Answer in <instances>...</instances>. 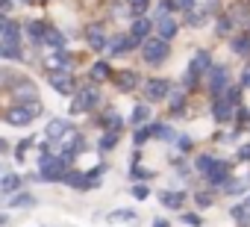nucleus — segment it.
Listing matches in <instances>:
<instances>
[{
	"mask_svg": "<svg viewBox=\"0 0 250 227\" xmlns=\"http://www.w3.org/2000/svg\"><path fill=\"white\" fill-rule=\"evenodd\" d=\"M183 201H186L183 192H162V206H168V209H180Z\"/></svg>",
	"mask_w": 250,
	"mask_h": 227,
	"instance_id": "4be33fe9",
	"label": "nucleus"
},
{
	"mask_svg": "<svg viewBox=\"0 0 250 227\" xmlns=\"http://www.w3.org/2000/svg\"><path fill=\"white\" fill-rule=\"evenodd\" d=\"M127 3H130V15H136V18H142L145 12H147V3H150V0H127Z\"/></svg>",
	"mask_w": 250,
	"mask_h": 227,
	"instance_id": "c756f323",
	"label": "nucleus"
},
{
	"mask_svg": "<svg viewBox=\"0 0 250 227\" xmlns=\"http://www.w3.org/2000/svg\"><path fill=\"white\" fill-rule=\"evenodd\" d=\"M177 142H180V148H183V151H186V148H191V139H186V136H183V139H177Z\"/></svg>",
	"mask_w": 250,
	"mask_h": 227,
	"instance_id": "09e8293b",
	"label": "nucleus"
},
{
	"mask_svg": "<svg viewBox=\"0 0 250 227\" xmlns=\"http://www.w3.org/2000/svg\"><path fill=\"white\" fill-rule=\"evenodd\" d=\"M177 6L186 9V12H191V9H194V0H177Z\"/></svg>",
	"mask_w": 250,
	"mask_h": 227,
	"instance_id": "a18cd8bd",
	"label": "nucleus"
},
{
	"mask_svg": "<svg viewBox=\"0 0 250 227\" xmlns=\"http://www.w3.org/2000/svg\"><path fill=\"white\" fill-rule=\"evenodd\" d=\"M47 139L50 142H65L71 133H74V124L68 121V118H50V124H47Z\"/></svg>",
	"mask_w": 250,
	"mask_h": 227,
	"instance_id": "1a4fd4ad",
	"label": "nucleus"
},
{
	"mask_svg": "<svg viewBox=\"0 0 250 227\" xmlns=\"http://www.w3.org/2000/svg\"><path fill=\"white\" fill-rule=\"evenodd\" d=\"M168 53H171V47H168V42L159 39V36H153V39H147V42L142 45V56H145V62H150V65L165 62Z\"/></svg>",
	"mask_w": 250,
	"mask_h": 227,
	"instance_id": "7ed1b4c3",
	"label": "nucleus"
},
{
	"mask_svg": "<svg viewBox=\"0 0 250 227\" xmlns=\"http://www.w3.org/2000/svg\"><path fill=\"white\" fill-rule=\"evenodd\" d=\"M241 83H244V86H247V89H250V62H247V65H244V74H241Z\"/></svg>",
	"mask_w": 250,
	"mask_h": 227,
	"instance_id": "49530a36",
	"label": "nucleus"
},
{
	"mask_svg": "<svg viewBox=\"0 0 250 227\" xmlns=\"http://www.w3.org/2000/svg\"><path fill=\"white\" fill-rule=\"evenodd\" d=\"M156 30H159V39L171 42V39L177 36V21H174L171 15H159V24H156Z\"/></svg>",
	"mask_w": 250,
	"mask_h": 227,
	"instance_id": "a211bd4d",
	"label": "nucleus"
},
{
	"mask_svg": "<svg viewBox=\"0 0 250 227\" xmlns=\"http://www.w3.org/2000/svg\"><path fill=\"white\" fill-rule=\"evenodd\" d=\"M21 183H24V177H21V174H9V177H3V180H0L3 192H18V189H21Z\"/></svg>",
	"mask_w": 250,
	"mask_h": 227,
	"instance_id": "a878e982",
	"label": "nucleus"
},
{
	"mask_svg": "<svg viewBox=\"0 0 250 227\" xmlns=\"http://www.w3.org/2000/svg\"><path fill=\"white\" fill-rule=\"evenodd\" d=\"M0 56H3V45H0Z\"/></svg>",
	"mask_w": 250,
	"mask_h": 227,
	"instance_id": "4d7b16f0",
	"label": "nucleus"
},
{
	"mask_svg": "<svg viewBox=\"0 0 250 227\" xmlns=\"http://www.w3.org/2000/svg\"><path fill=\"white\" fill-rule=\"evenodd\" d=\"M62 183H68V186H74V189H88V186H91L83 171H68V174L62 177Z\"/></svg>",
	"mask_w": 250,
	"mask_h": 227,
	"instance_id": "aec40b11",
	"label": "nucleus"
},
{
	"mask_svg": "<svg viewBox=\"0 0 250 227\" xmlns=\"http://www.w3.org/2000/svg\"><path fill=\"white\" fill-rule=\"evenodd\" d=\"M212 165H215V157H200V159H197V168H200L203 174H206Z\"/></svg>",
	"mask_w": 250,
	"mask_h": 227,
	"instance_id": "4c0bfd02",
	"label": "nucleus"
},
{
	"mask_svg": "<svg viewBox=\"0 0 250 227\" xmlns=\"http://www.w3.org/2000/svg\"><path fill=\"white\" fill-rule=\"evenodd\" d=\"M227 80H229V77H227V68H224V65H215V68L209 71V91H212V97H221V94L229 89Z\"/></svg>",
	"mask_w": 250,
	"mask_h": 227,
	"instance_id": "9d476101",
	"label": "nucleus"
},
{
	"mask_svg": "<svg viewBox=\"0 0 250 227\" xmlns=\"http://www.w3.org/2000/svg\"><path fill=\"white\" fill-rule=\"evenodd\" d=\"M118 145V133H106L103 139H100V151H109V148H115Z\"/></svg>",
	"mask_w": 250,
	"mask_h": 227,
	"instance_id": "f704fd0d",
	"label": "nucleus"
},
{
	"mask_svg": "<svg viewBox=\"0 0 250 227\" xmlns=\"http://www.w3.org/2000/svg\"><path fill=\"white\" fill-rule=\"evenodd\" d=\"M115 83H118L121 91H133V89L139 86V74H136V71H118V74H115Z\"/></svg>",
	"mask_w": 250,
	"mask_h": 227,
	"instance_id": "f3484780",
	"label": "nucleus"
},
{
	"mask_svg": "<svg viewBox=\"0 0 250 227\" xmlns=\"http://www.w3.org/2000/svg\"><path fill=\"white\" fill-rule=\"evenodd\" d=\"M109 221H136V209H115L109 212Z\"/></svg>",
	"mask_w": 250,
	"mask_h": 227,
	"instance_id": "cd10ccee",
	"label": "nucleus"
},
{
	"mask_svg": "<svg viewBox=\"0 0 250 227\" xmlns=\"http://www.w3.org/2000/svg\"><path fill=\"white\" fill-rule=\"evenodd\" d=\"M247 118H250V112H247V109H244V106H238V124H244V121H247Z\"/></svg>",
	"mask_w": 250,
	"mask_h": 227,
	"instance_id": "de8ad7c7",
	"label": "nucleus"
},
{
	"mask_svg": "<svg viewBox=\"0 0 250 227\" xmlns=\"http://www.w3.org/2000/svg\"><path fill=\"white\" fill-rule=\"evenodd\" d=\"M9 89H12L15 103H39V89H36V83H33V80H27V77L12 80V83H9Z\"/></svg>",
	"mask_w": 250,
	"mask_h": 227,
	"instance_id": "20e7f679",
	"label": "nucleus"
},
{
	"mask_svg": "<svg viewBox=\"0 0 250 227\" xmlns=\"http://www.w3.org/2000/svg\"><path fill=\"white\" fill-rule=\"evenodd\" d=\"M183 221H186L188 227H200V224H203V221H200V215H194V212H186V215H183Z\"/></svg>",
	"mask_w": 250,
	"mask_h": 227,
	"instance_id": "ea45409f",
	"label": "nucleus"
},
{
	"mask_svg": "<svg viewBox=\"0 0 250 227\" xmlns=\"http://www.w3.org/2000/svg\"><path fill=\"white\" fill-rule=\"evenodd\" d=\"M150 136H153V124H147V127L136 130V145H145V142H147Z\"/></svg>",
	"mask_w": 250,
	"mask_h": 227,
	"instance_id": "473e14b6",
	"label": "nucleus"
},
{
	"mask_svg": "<svg viewBox=\"0 0 250 227\" xmlns=\"http://www.w3.org/2000/svg\"><path fill=\"white\" fill-rule=\"evenodd\" d=\"M229 27H232V24H229V18H221V21H218V33H221V36H227V33H229Z\"/></svg>",
	"mask_w": 250,
	"mask_h": 227,
	"instance_id": "37998d69",
	"label": "nucleus"
},
{
	"mask_svg": "<svg viewBox=\"0 0 250 227\" xmlns=\"http://www.w3.org/2000/svg\"><path fill=\"white\" fill-rule=\"evenodd\" d=\"M224 189H227V192H229V195H241V192H244V189H247V186H244V183H241V180H229V183H227V186H224Z\"/></svg>",
	"mask_w": 250,
	"mask_h": 227,
	"instance_id": "c9c22d12",
	"label": "nucleus"
},
{
	"mask_svg": "<svg viewBox=\"0 0 250 227\" xmlns=\"http://www.w3.org/2000/svg\"><path fill=\"white\" fill-rule=\"evenodd\" d=\"M133 177H136V180H150V177H153V171H147V168H139V165H133Z\"/></svg>",
	"mask_w": 250,
	"mask_h": 227,
	"instance_id": "58836bf2",
	"label": "nucleus"
},
{
	"mask_svg": "<svg viewBox=\"0 0 250 227\" xmlns=\"http://www.w3.org/2000/svg\"><path fill=\"white\" fill-rule=\"evenodd\" d=\"M109 77V65L106 62H94L91 65V80H106Z\"/></svg>",
	"mask_w": 250,
	"mask_h": 227,
	"instance_id": "7c9ffc66",
	"label": "nucleus"
},
{
	"mask_svg": "<svg viewBox=\"0 0 250 227\" xmlns=\"http://www.w3.org/2000/svg\"><path fill=\"white\" fill-rule=\"evenodd\" d=\"M27 36L36 42V45H44V36H47V27L44 24H39V21H30L27 24Z\"/></svg>",
	"mask_w": 250,
	"mask_h": 227,
	"instance_id": "412c9836",
	"label": "nucleus"
},
{
	"mask_svg": "<svg viewBox=\"0 0 250 227\" xmlns=\"http://www.w3.org/2000/svg\"><path fill=\"white\" fill-rule=\"evenodd\" d=\"M44 45H50V47H56V50H62V47H65V36H62L59 30H53V27H47V36H44Z\"/></svg>",
	"mask_w": 250,
	"mask_h": 227,
	"instance_id": "393cba45",
	"label": "nucleus"
},
{
	"mask_svg": "<svg viewBox=\"0 0 250 227\" xmlns=\"http://www.w3.org/2000/svg\"><path fill=\"white\" fill-rule=\"evenodd\" d=\"M150 30H153V24H150L147 18H136V21H133V30H130V39H133V47H136V45H145V42H147L145 36H147Z\"/></svg>",
	"mask_w": 250,
	"mask_h": 227,
	"instance_id": "2eb2a0df",
	"label": "nucleus"
},
{
	"mask_svg": "<svg viewBox=\"0 0 250 227\" xmlns=\"http://www.w3.org/2000/svg\"><path fill=\"white\" fill-rule=\"evenodd\" d=\"M238 97H241V91L235 89V86H229L221 97H215V106H212V115H215V121H229L232 118V109H235V103H238Z\"/></svg>",
	"mask_w": 250,
	"mask_h": 227,
	"instance_id": "f257e3e1",
	"label": "nucleus"
},
{
	"mask_svg": "<svg viewBox=\"0 0 250 227\" xmlns=\"http://www.w3.org/2000/svg\"><path fill=\"white\" fill-rule=\"evenodd\" d=\"M229 212H232V218H235V221H241L244 227L250 224V204H247V201H244V204H235Z\"/></svg>",
	"mask_w": 250,
	"mask_h": 227,
	"instance_id": "5701e85b",
	"label": "nucleus"
},
{
	"mask_svg": "<svg viewBox=\"0 0 250 227\" xmlns=\"http://www.w3.org/2000/svg\"><path fill=\"white\" fill-rule=\"evenodd\" d=\"M206 180H209L212 186H227V183H229V165H227L224 159H215V165L206 171Z\"/></svg>",
	"mask_w": 250,
	"mask_h": 227,
	"instance_id": "ddd939ff",
	"label": "nucleus"
},
{
	"mask_svg": "<svg viewBox=\"0 0 250 227\" xmlns=\"http://www.w3.org/2000/svg\"><path fill=\"white\" fill-rule=\"evenodd\" d=\"M6 77H9L6 71H0V86H3V80H6Z\"/></svg>",
	"mask_w": 250,
	"mask_h": 227,
	"instance_id": "5fc2aeb1",
	"label": "nucleus"
},
{
	"mask_svg": "<svg viewBox=\"0 0 250 227\" xmlns=\"http://www.w3.org/2000/svg\"><path fill=\"white\" fill-rule=\"evenodd\" d=\"M42 100L39 103H18V106H12L9 112H6V121L9 124H15V127H24V124H30L36 115H42Z\"/></svg>",
	"mask_w": 250,
	"mask_h": 227,
	"instance_id": "f03ea898",
	"label": "nucleus"
},
{
	"mask_svg": "<svg viewBox=\"0 0 250 227\" xmlns=\"http://www.w3.org/2000/svg\"><path fill=\"white\" fill-rule=\"evenodd\" d=\"M0 227H9V215H3V212H0Z\"/></svg>",
	"mask_w": 250,
	"mask_h": 227,
	"instance_id": "603ef678",
	"label": "nucleus"
},
{
	"mask_svg": "<svg viewBox=\"0 0 250 227\" xmlns=\"http://www.w3.org/2000/svg\"><path fill=\"white\" fill-rule=\"evenodd\" d=\"M206 71H212V59H209V53L206 50H197L194 56H191V62H188V71H186V86H194Z\"/></svg>",
	"mask_w": 250,
	"mask_h": 227,
	"instance_id": "423d86ee",
	"label": "nucleus"
},
{
	"mask_svg": "<svg viewBox=\"0 0 250 227\" xmlns=\"http://www.w3.org/2000/svg\"><path fill=\"white\" fill-rule=\"evenodd\" d=\"M232 50L241 56H250V36H235L232 39Z\"/></svg>",
	"mask_w": 250,
	"mask_h": 227,
	"instance_id": "bb28decb",
	"label": "nucleus"
},
{
	"mask_svg": "<svg viewBox=\"0 0 250 227\" xmlns=\"http://www.w3.org/2000/svg\"><path fill=\"white\" fill-rule=\"evenodd\" d=\"M147 115H150V106H145V103H139L136 109H133V124H142V121H147Z\"/></svg>",
	"mask_w": 250,
	"mask_h": 227,
	"instance_id": "c85d7f7f",
	"label": "nucleus"
},
{
	"mask_svg": "<svg viewBox=\"0 0 250 227\" xmlns=\"http://www.w3.org/2000/svg\"><path fill=\"white\" fill-rule=\"evenodd\" d=\"M153 136H159V139H165V142H174V139H177L174 130L165 127V124H153Z\"/></svg>",
	"mask_w": 250,
	"mask_h": 227,
	"instance_id": "2f4dec72",
	"label": "nucleus"
},
{
	"mask_svg": "<svg viewBox=\"0 0 250 227\" xmlns=\"http://www.w3.org/2000/svg\"><path fill=\"white\" fill-rule=\"evenodd\" d=\"M50 86H53V91H59V94H74V91H77V83H74V77H71L68 71L50 74Z\"/></svg>",
	"mask_w": 250,
	"mask_h": 227,
	"instance_id": "9b49d317",
	"label": "nucleus"
},
{
	"mask_svg": "<svg viewBox=\"0 0 250 227\" xmlns=\"http://www.w3.org/2000/svg\"><path fill=\"white\" fill-rule=\"evenodd\" d=\"M6 148H9V145H6L3 139H0V154H6Z\"/></svg>",
	"mask_w": 250,
	"mask_h": 227,
	"instance_id": "864d4df0",
	"label": "nucleus"
},
{
	"mask_svg": "<svg viewBox=\"0 0 250 227\" xmlns=\"http://www.w3.org/2000/svg\"><path fill=\"white\" fill-rule=\"evenodd\" d=\"M6 206H12V209H27V206H33L36 204V198L30 195V192H15L9 201H3Z\"/></svg>",
	"mask_w": 250,
	"mask_h": 227,
	"instance_id": "6ab92c4d",
	"label": "nucleus"
},
{
	"mask_svg": "<svg viewBox=\"0 0 250 227\" xmlns=\"http://www.w3.org/2000/svg\"><path fill=\"white\" fill-rule=\"evenodd\" d=\"M85 42H88V47H91V50H106V45H109V39H106V30H103L100 24H91V27H85Z\"/></svg>",
	"mask_w": 250,
	"mask_h": 227,
	"instance_id": "f8f14e48",
	"label": "nucleus"
},
{
	"mask_svg": "<svg viewBox=\"0 0 250 227\" xmlns=\"http://www.w3.org/2000/svg\"><path fill=\"white\" fill-rule=\"evenodd\" d=\"M3 27H6V21H3V15H0V33H3Z\"/></svg>",
	"mask_w": 250,
	"mask_h": 227,
	"instance_id": "6e6d98bb",
	"label": "nucleus"
},
{
	"mask_svg": "<svg viewBox=\"0 0 250 227\" xmlns=\"http://www.w3.org/2000/svg\"><path fill=\"white\" fill-rule=\"evenodd\" d=\"M145 94H147V100H162V97L171 94V83L168 80H147L145 83Z\"/></svg>",
	"mask_w": 250,
	"mask_h": 227,
	"instance_id": "4468645a",
	"label": "nucleus"
},
{
	"mask_svg": "<svg viewBox=\"0 0 250 227\" xmlns=\"http://www.w3.org/2000/svg\"><path fill=\"white\" fill-rule=\"evenodd\" d=\"M65 174H68V159H62V157H50L44 165H39V180H44V183L62 180Z\"/></svg>",
	"mask_w": 250,
	"mask_h": 227,
	"instance_id": "0eeeda50",
	"label": "nucleus"
},
{
	"mask_svg": "<svg viewBox=\"0 0 250 227\" xmlns=\"http://www.w3.org/2000/svg\"><path fill=\"white\" fill-rule=\"evenodd\" d=\"M194 201H197V206H200V209L212 206V195H209V192H197V195H194Z\"/></svg>",
	"mask_w": 250,
	"mask_h": 227,
	"instance_id": "e433bc0d",
	"label": "nucleus"
},
{
	"mask_svg": "<svg viewBox=\"0 0 250 227\" xmlns=\"http://www.w3.org/2000/svg\"><path fill=\"white\" fill-rule=\"evenodd\" d=\"M3 56L21 59V27L12 21H6V27H3Z\"/></svg>",
	"mask_w": 250,
	"mask_h": 227,
	"instance_id": "39448f33",
	"label": "nucleus"
},
{
	"mask_svg": "<svg viewBox=\"0 0 250 227\" xmlns=\"http://www.w3.org/2000/svg\"><path fill=\"white\" fill-rule=\"evenodd\" d=\"M206 21H209V12H206L203 6H194V9L188 12V24H191V27H203Z\"/></svg>",
	"mask_w": 250,
	"mask_h": 227,
	"instance_id": "b1692460",
	"label": "nucleus"
},
{
	"mask_svg": "<svg viewBox=\"0 0 250 227\" xmlns=\"http://www.w3.org/2000/svg\"><path fill=\"white\" fill-rule=\"evenodd\" d=\"M238 159H241V162H250V145H241V148H238Z\"/></svg>",
	"mask_w": 250,
	"mask_h": 227,
	"instance_id": "c03bdc74",
	"label": "nucleus"
},
{
	"mask_svg": "<svg viewBox=\"0 0 250 227\" xmlns=\"http://www.w3.org/2000/svg\"><path fill=\"white\" fill-rule=\"evenodd\" d=\"M133 195H136L139 201H145V198H147L150 192H147V186H142V183H139V186H133Z\"/></svg>",
	"mask_w": 250,
	"mask_h": 227,
	"instance_id": "79ce46f5",
	"label": "nucleus"
},
{
	"mask_svg": "<svg viewBox=\"0 0 250 227\" xmlns=\"http://www.w3.org/2000/svg\"><path fill=\"white\" fill-rule=\"evenodd\" d=\"M159 9H162V15H171V12L177 9V0H162V3H159Z\"/></svg>",
	"mask_w": 250,
	"mask_h": 227,
	"instance_id": "a19ab883",
	"label": "nucleus"
},
{
	"mask_svg": "<svg viewBox=\"0 0 250 227\" xmlns=\"http://www.w3.org/2000/svg\"><path fill=\"white\" fill-rule=\"evenodd\" d=\"M97 100H100V91H97V86H85L77 97H74V103H71V112L74 115H80V112H88L91 106H97Z\"/></svg>",
	"mask_w": 250,
	"mask_h": 227,
	"instance_id": "6e6552de",
	"label": "nucleus"
},
{
	"mask_svg": "<svg viewBox=\"0 0 250 227\" xmlns=\"http://www.w3.org/2000/svg\"><path fill=\"white\" fill-rule=\"evenodd\" d=\"M103 124H106V127H109L112 133H118V130H121V118L115 115V112H109V115L103 118Z\"/></svg>",
	"mask_w": 250,
	"mask_h": 227,
	"instance_id": "72a5a7b5",
	"label": "nucleus"
},
{
	"mask_svg": "<svg viewBox=\"0 0 250 227\" xmlns=\"http://www.w3.org/2000/svg\"><path fill=\"white\" fill-rule=\"evenodd\" d=\"M9 6H12V0H0V12H6Z\"/></svg>",
	"mask_w": 250,
	"mask_h": 227,
	"instance_id": "8fccbe9b",
	"label": "nucleus"
},
{
	"mask_svg": "<svg viewBox=\"0 0 250 227\" xmlns=\"http://www.w3.org/2000/svg\"><path fill=\"white\" fill-rule=\"evenodd\" d=\"M153 227H171V224H168L165 218H156V221H153Z\"/></svg>",
	"mask_w": 250,
	"mask_h": 227,
	"instance_id": "3c124183",
	"label": "nucleus"
},
{
	"mask_svg": "<svg viewBox=\"0 0 250 227\" xmlns=\"http://www.w3.org/2000/svg\"><path fill=\"white\" fill-rule=\"evenodd\" d=\"M71 62H74V56H71V53H65V50H59V53H56V56H50L44 65H47V71H50V74H56V71H68V68H71Z\"/></svg>",
	"mask_w": 250,
	"mask_h": 227,
	"instance_id": "dca6fc26",
	"label": "nucleus"
}]
</instances>
